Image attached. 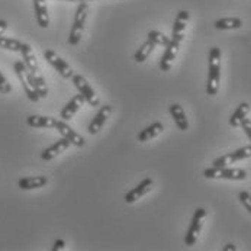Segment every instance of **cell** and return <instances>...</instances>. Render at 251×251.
<instances>
[{"label":"cell","instance_id":"obj_19","mask_svg":"<svg viewBox=\"0 0 251 251\" xmlns=\"http://www.w3.org/2000/svg\"><path fill=\"white\" fill-rule=\"evenodd\" d=\"M169 112H170L175 124L177 125V128H179L180 131H187L189 129V121H187L186 113H184V110H183V108L180 106L179 103H173L169 108Z\"/></svg>","mask_w":251,"mask_h":251},{"label":"cell","instance_id":"obj_23","mask_svg":"<svg viewBox=\"0 0 251 251\" xmlns=\"http://www.w3.org/2000/svg\"><path fill=\"white\" fill-rule=\"evenodd\" d=\"M243 26V21L240 18H222L215 22V28L219 31L240 29Z\"/></svg>","mask_w":251,"mask_h":251},{"label":"cell","instance_id":"obj_3","mask_svg":"<svg viewBox=\"0 0 251 251\" xmlns=\"http://www.w3.org/2000/svg\"><path fill=\"white\" fill-rule=\"evenodd\" d=\"M13 69H15V73L19 78V81L22 83V87L26 93V98L31 100V102H38L41 98L39 95L36 93L35 86H34V80H32V75H31V72L28 70V67L25 66L24 61H16L13 64Z\"/></svg>","mask_w":251,"mask_h":251},{"label":"cell","instance_id":"obj_28","mask_svg":"<svg viewBox=\"0 0 251 251\" xmlns=\"http://www.w3.org/2000/svg\"><path fill=\"white\" fill-rule=\"evenodd\" d=\"M10 92H12L10 83H9L7 78L3 75V73L0 72V93H1V95H7V93H10Z\"/></svg>","mask_w":251,"mask_h":251},{"label":"cell","instance_id":"obj_17","mask_svg":"<svg viewBox=\"0 0 251 251\" xmlns=\"http://www.w3.org/2000/svg\"><path fill=\"white\" fill-rule=\"evenodd\" d=\"M21 54H22L24 63H25V66L28 67L29 72H39V66H38V60H36L35 52H34V50H32V47H31L29 44H24V45H22Z\"/></svg>","mask_w":251,"mask_h":251},{"label":"cell","instance_id":"obj_15","mask_svg":"<svg viewBox=\"0 0 251 251\" xmlns=\"http://www.w3.org/2000/svg\"><path fill=\"white\" fill-rule=\"evenodd\" d=\"M83 103H84V98L78 93V95H75L74 98H73L72 100L64 106V108L61 109V112H60V118L63 119V121H70L73 116L80 110V108L83 106Z\"/></svg>","mask_w":251,"mask_h":251},{"label":"cell","instance_id":"obj_2","mask_svg":"<svg viewBox=\"0 0 251 251\" xmlns=\"http://www.w3.org/2000/svg\"><path fill=\"white\" fill-rule=\"evenodd\" d=\"M87 15H89V4L87 3H78V6L75 9V13H74L72 31H70V35H69V44L70 45H78L80 44Z\"/></svg>","mask_w":251,"mask_h":251},{"label":"cell","instance_id":"obj_6","mask_svg":"<svg viewBox=\"0 0 251 251\" xmlns=\"http://www.w3.org/2000/svg\"><path fill=\"white\" fill-rule=\"evenodd\" d=\"M203 176L206 179L246 180L247 172L243 169H231V167H211L203 170Z\"/></svg>","mask_w":251,"mask_h":251},{"label":"cell","instance_id":"obj_33","mask_svg":"<svg viewBox=\"0 0 251 251\" xmlns=\"http://www.w3.org/2000/svg\"><path fill=\"white\" fill-rule=\"evenodd\" d=\"M58 1H78V3H87V1H92V0H58Z\"/></svg>","mask_w":251,"mask_h":251},{"label":"cell","instance_id":"obj_8","mask_svg":"<svg viewBox=\"0 0 251 251\" xmlns=\"http://www.w3.org/2000/svg\"><path fill=\"white\" fill-rule=\"evenodd\" d=\"M44 57H45V60L57 70V72L60 73L63 77H66V78H72L73 72L72 66L66 61V60H63L55 51H52V50H45V52H44Z\"/></svg>","mask_w":251,"mask_h":251},{"label":"cell","instance_id":"obj_22","mask_svg":"<svg viewBox=\"0 0 251 251\" xmlns=\"http://www.w3.org/2000/svg\"><path fill=\"white\" fill-rule=\"evenodd\" d=\"M249 113H250V105L247 102L240 103V106L235 109V112L229 118V125L234 126V128H238L241 125V122L247 118Z\"/></svg>","mask_w":251,"mask_h":251},{"label":"cell","instance_id":"obj_24","mask_svg":"<svg viewBox=\"0 0 251 251\" xmlns=\"http://www.w3.org/2000/svg\"><path fill=\"white\" fill-rule=\"evenodd\" d=\"M154 48H155V44H154L152 41L147 39L143 45H141V48L135 52V55H134L135 61H137V63H144V61L151 55V52L154 51Z\"/></svg>","mask_w":251,"mask_h":251},{"label":"cell","instance_id":"obj_10","mask_svg":"<svg viewBox=\"0 0 251 251\" xmlns=\"http://www.w3.org/2000/svg\"><path fill=\"white\" fill-rule=\"evenodd\" d=\"M110 113H112V106H110V105H103V106H100V109L96 112L95 118L92 119V122L89 124V128H87L89 134L96 135L98 132H100V129L103 128L105 122L108 121V118L110 116Z\"/></svg>","mask_w":251,"mask_h":251},{"label":"cell","instance_id":"obj_4","mask_svg":"<svg viewBox=\"0 0 251 251\" xmlns=\"http://www.w3.org/2000/svg\"><path fill=\"white\" fill-rule=\"evenodd\" d=\"M208 215L206 209L203 208H198L193 214V218H192V222H190V226L187 229V234L184 237V244L187 247H192L196 244L198 238H199V234L202 231V226H203V221Z\"/></svg>","mask_w":251,"mask_h":251},{"label":"cell","instance_id":"obj_5","mask_svg":"<svg viewBox=\"0 0 251 251\" xmlns=\"http://www.w3.org/2000/svg\"><path fill=\"white\" fill-rule=\"evenodd\" d=\"M74 87L78 90V93L84 98V102L89 103V106H99L100 105V99L96 95V92L93 90V87L90 86V83L81 75V74H73L72 77Z\"/></svg>","mask_w":251,"mask_h":251},{"label":"cell","instance_id":"obj_9","mask_svg":"<svg viewBox=\"0 0 251 251\" xmlns=\"http://www.w3.org/2000/svg\"><path fill=\"white\" fill-rule=\"evenodd\" d=\"M180 45H181L180 41L170 38V42L166 47V51H164V54L161 57V61H160V70L161 72H170V69L173 66V61L176 60V57L179 54Z\"/></svg>","mask_w":251,"mask_h":251},{"label":"cell","instance_id":"obj_13","mask_svg":"<svg viewBox=\"0 0 251 251\" xmlns=\"http://www.w3.org/2000/svg\"><path fill=\"white\" fill-rule=\"evenodd\" d=\"M70 145H72L70 141H69L67 138L63 137L61 140L55 141L51 147L45 148V150L41 152V158H42L44 161H50V160H52L54 157H57V155H60L61 152H64Z\"/></svg>","mask_w":251,"mask_h":251},{"label":"cell","instance_id":"obj_1","mask_svg":"<svg viewBox=\"0 0 251 251\" xmlns=\"http://www.w3.org/2000/svg\"><path fill=\"white\" fill-rule=\"evenodd\" d=\"M221 81V50L218 47L211 48L209 51V73L206 83V93L209 96H215L219 90Z\"/></svg>","mask_w":251,"mask_h":251},{"label":"cell","instance_id":"obj_12","mask_svg":"<svg viewBox=\"0 0 251 251\" xmlns=\"http://www.w3.org/2000/svg\"><path fill=\"white\" fill-rule=\"evenodd\" d=\"M152 184H154V180L152 179H150V177L144 179L137 187L131 189V190L125 195V198H124L125 202H126V203H135L137 201H140L144 195H147V193L152 189Z\"/></svg>","mask_w":251,"mask_h":251},{"label":"cell","instance_id":"obj_27","mask_svg":"<svg viewBox=\"0 0 251 251\" xmlns=\"http://www.w3.org/2000/svg\"><path fill=\"white\" fill-rule=\"evenodd\" d=\"M238 198H240V202L244 205V208L249 211L251 214V195L249 192H246V190H243V192H240V195H238Z\"/></svg>","mask_w":251,"mask_h":251},{"label":"cell","instance_id":"obj_26","mask_svg":"<svg viewBox=\"0 0 251 251\" xmlns=\"http://www.w3.org/2000/svg\"><path fill=\"white\" fill-rule=\"evenodd\" d=\"M147 39L152 41V42L155 44V47H157V45L167 47V45H169V42H170V38H169V36H166L164 34L158 32V31H150Z\"/></svg>","mask_w":251,"mask_h":251},{"label":"cell","instance_id":"obj_14","mask_svg":"<svg viewBox=\"0 0 251 251\" xmlns=\"http://www.w3.org/2000/svg\"><path fill=\"white\" fill-rule=\"evenodd\" d=\"M190 19V15L187 10H180L177 13V18L175 21V25H173V34H172V39H176V41H183L184 38V31H186V26H187V21Z\"/></svg>","mask_w":251,"mask_h":251},{"label":"cell","instance_id":"obj_21","mask_svg":"<svg viewBox=\"0 0 251 251\" xmlns=\"http://www.w3.org/2000/svg\"><path fill=\"white\" fill-rule=\"evenodd\" d=\"M163 131H164L163 124H161V122H154V124H151L150 126H147L145 129H143V131L138 134L137 138H138L140 143H147V141L155 138L157 135H160Z\"/></svg>","mask_w":251,"mask_h":251},{"label":"cell","instance_id":"obj_16","mask_svg":"<svg viewBox=\"0 0 251 251\" xmlns=\"http://www.w3.org/2000/svg\"><path fill=\"white\" fill-rule=\"evenodd\" d=\"M34 10H35V18L38 25L41 28H48L50 26V15H48V6L47 0H34Z\"/></svg>","mask_w":251,"mask_h":251},{"label":"cell","instance_id":"obj_7","mask_svg":"<svg viewBox=\"0 0 251 251\" xmlns=\"http://www.w3.org/2000/svg\"><path fill=\"white\" fill-rule=\"evenodd\" d=\"M251 157V144L247 147H243V148H238L235 150L234 152H229V154H225L222 157H218L216 160H214V167H228L229 164H234L237 161H241V160H246V158H250Z\"/></svg>","mask_w":251,"mask_h":251},{"label":"cell","instance_id":"obj_11","mask_svg":"<svg viewBox=\"0 0 251 251\" xmlns=\"http://www.w3.org/2000/svg\"><path fill=\"white\" fill-rule=\"evenodd\" d=\"M55 129L61 134V137L67 138V140L70 141V144H73V145H75V147H84V145H86L84 138H83L80 134H77L66 121H63V119L58 121L57 125H55Z\"/></svg>","mask_w":251,"mask_h":251},{"label":"cell","instance_id":"obj_18","mask_svg":"<svg viewBox=\"0 0 251 251\" xmlns=\"http://www.w3.org/2000/svg\"><path fill=\"white\" fill-rule=\"evenodd\" d=\"M58 119L51 116H41V115H31L26 118V124L32 128H55Z\"/></svg>","mask_w":251,"mask_h":251},{"label":"cell","instance_id":"obj_31","mask_svg":"<svg viewBox=\"0 0 251 251\" xmlns=\"http://www.w3.org/2000/svg\"><path fill=\"white\" fill-rule=\"evenodd\" d=\"M6 28H7V22L4 19H0V35L6 31Z\"/></svg>","mask_w":251,"mask_h":251},{"label":"cell","instance_id":"obj_30","mask_svg":"<svg viewBox=\"0 0 251 251\" xmlns=\"http://www.w3.org/2000/svg\"><path fill=\"white\" fill-rule=\"evenodd\" d=\"M66 249V243L63 241V240H57L55 243H54V246H52V251H60V250H64Z\"/></svg>","mask_w":251,"mask_h":251},{"label":"cell","instance_id":"obj_25","mask_svg":"<svg viewBox=\"0 0 251 251\" xmlns=\"http://www.w3.org/2000/svg\"><path fill=\"white\" fill-rule=\"evenodd\" d=\"M22 45H24V42H21L19 39L0 35V48L1 50H7V51H13V52H21Z\"/></svg>","mask_w":251,"mask_h":251},{"label":"cell","instance_id":"obj_20","mask_svg":"<svg viewBox=\"0 0 251 251\" xmlns=\"http://www.w3.org/2000/svg\"><path fill=\"white\" fill-rule=\"evenodd\" d=\"M48 183L45 176H32V177H24L18 181L19 189L22 190H32V189H41Z\"/></svg>","mask_w":251,"mask_h":251},{"label":"cell","instance_id":"obj_29","mask_svg":"<svg viewBox=\"0 0 251 251\" xmlns=\"http://www.w3.org/2000/svg\"><path fill=\"white\" fill-rule=\"evenodd\" d=\"M243 129H244V132L247 134V137H249V140L251 141V119L249 118H246L243 122H241V125H240Z\"/></svg>","mask_w":251,"mask_h":251},{"label":"cell","instance_id":"obj_32","mask_svg":"<svg viewBox=\"0 0 251 251\" xmlns=\"http://www.w3.org/2000/svg\"><path fill=\"white\" fill-rule=\"evenodd\" d=\"M237 250V247L234 246V244H226L225 247H224V251H235Z\"/></svg>","mask_w":251,"mask_h":251}]
</instances>
